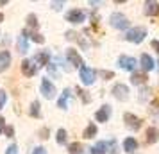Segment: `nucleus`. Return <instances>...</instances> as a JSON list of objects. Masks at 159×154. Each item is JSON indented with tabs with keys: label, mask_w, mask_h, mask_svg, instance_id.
<instances>
[{
	"label": "nucleus",
	"mask_w": 159,
	"mask_h": 154,
	"mask_svg": "<svg viewBox=\"0 0 159 154\" xmlns=\"http://www.w3.org/2000/svg\"><path fill=\"white\" fill-rule=\"evenodd\" d=\"M109 23H111L115 29H118V30L129 29V25H130L129 18L123 15V13H113V15L109 16Z\"/></svg>",
	"instance_id": "obj_1"
},
{
	"label": "nucleus",
	"mask_w": 159,
	"mask_h": 154,
	"mask_svg": "<svg viewBox=\"0 0 159 154\" xmlns=\"http://www.w3.org/2000/svg\"><path fill=\"white\" fill-rule=\"evenodd\" d=\"M147 36V29L145 27H134V29H129V32L125 34V40L130 41V43H141Z\"/></svg>",
	"instance_id": "obj_2"
},
{
	"label": "nucleus",
	"mask_w": 159,
	"mask_h": 154,
	"mask_svg": "<svg viewBox=\"0 0 159 154\" xmlns=\"http://www.w3.org/2000/svg\"><path fill=\"white\" fill-rule=\"evenodd\" d=\"M79 75H80V81H82V84L89 86V84H93V82H95L97 72H95L93 68H89V66H80V68H79Z\"/></svg>",
	"instance_id": "obj_3"
},
{
	"label": "nucleus",
	"mask_w": 159,
	"mask_h": 154,
	"mask_svg": "<svg viewBox=\"0 0 159 154\" xmlns=\"http://www.w3.org/2000/svg\"><path fill=\"white\" fill-rule=\"evenodd\" d=\"M113 97H115L116 100H120V102H125V100H129V88L122 84V82H118L113 86Z\"/></svg>",
	"instance_id": "obj_4"
},
{
	"label": "nucleus",
	"mask_w": 159,
	"mask_h": 154,
	"mask_svg": "<svg viewBox=\"0 0 159 154\" xmlns=\"http://www.w3.org/2000/svg\"><path fill=\"white\" fill-rule=\"evenodd\" d=\"M123 122H125V125L129 127L130 131H139L141 129V118L132 115V113H125L123 115Z\"/></svg>",
	"instance_id": "obj_5"
},
{
	"label": "nucleus",
	"mask_w": 159,
	"mask_h": 154,
	"mask_svg": "<svg viewBox=\"0 0 159 154\" xmlns=\"http://www.w3.org/2000/svg\"><path fill=\"white\" fill-rule=\"evenodd\" d=\"M118 66L123 68V70H129V72H136V66H138V61L130 56H120L118 58Z\"/></svg>",
	"instance_id": "obj_6"
},
{
	"label": "nucleus",
	"mask_w": 159,
	"mask_h": 154,
	"mask_svg": "<svg viewBox=\"0 0 159 154\" xmlns=\"http://www.w3.org/2000/svg\"><path fill=\"white\" fill-rule=\"evenodd\" d=\"M84 20H86V13L80 9H72L66 13V22L70 23H82Z\"/></svg>",
	"instance_id": "obj_7"
},
{
	"label": "nucleus",
	"mask_w": 159,
	"mask_h": 154,
	"mask_svg": "<svg viewBox=\"0 0 159 154\" xmlns=\"http://www.w3.org/2000/svg\"><path fill=\"white\" fill-rule=\"evenodd\" d=\"M38 72V66L34 65V61H30V59H23L22 61V73L25 77H32V75H36Z\"/></svg>",
	"instance_id": "obj_8"
},
{
	"label": "nucleus",
	"mask_w": 159,
	"mask_h": 154,
	"mask_svg": "<svg viewBox=\"0 0 159 154\" xmlns=\"http://www.w3.org/2000/svg\"><path fill=\"white\" fill-rule=\"evenodd\" d=\"M39 88H41V93L45 95V99H54V97H56V86H54L48 79H43Z\"/></svg>",
	"instance_id": "obj_9"
},
{
	"label": "nucleus",
	"mask_w": 159,
	"mask_h": 154,
	"mask_svg": "<svg viewBox=\"0 0 159 154\" xmlns=\"http://www.w3.org/2000/svg\"><path fill=\"white\" fill-rule=\"evenodd\" d=\"M66 58H68V61H70L73 66H77V68L84 66V63H82V58L79 56V52L75 50V49H68V50H66Z\"/></svg>",
	"instance_id": "obj_10"
},
{
	"label": "nucleus",
	"mask_w": 159,
	"mask_h": 154,
	"mask_svg": "<svg viewBox=\"0 0 159 154\" xmlns=\"http://www.w3.org/2000/svg\"><path fill=\"white\" fill-rule=\"evenodd\" d=\"M109 117H111V106H109V104H104L100 110L95 113V118H97V122H107Z\"/></svg>",
	"instance_id": "obj_11"
},
{
	"label": "nucleus",
	"mask_w": 159,
	"mask_h": 154,
	"mask_svg": "<svg viewBox=\"0 0 159 154\" xmlns=\"http://www.w3.org/2000/svg\"><path fill=\"white\" fill-rule=\"evenodd\" d=\"M145 15H147V16L159 15V4H157V2H154V0L145 2Z\"/></svg>",
	"instance_id": "obj_12"
},
{
	"label": "nucleus",
	"mask_w": 159,
	"mask_h": 154,
	"mask_svg": "<svg viewBox=\"0 0 159 154\" xmlns=\"http://www.w3.org/2000/svg\"><path fill=\"white\" fill-rule=\"evenodd\" d=\"M11 65V52L2 50L0 52V72H6Z\"/></svg>",
	"instance_id": "obj_13"
},
{
	"label": "nucleus",
	"mask_w": 159,
	"mask_h": 154,
	"mask_svg": "<svg viewBox=\"0 0 159 154\" xmlns=\"http://www.w3.org/2000/svg\"><path fill=\"white\" fill-rule=\"evenodd\" d=\"M139 63H141V68H143V72L147 73V72H150V70H154V59L148 56V54H143L141 56V59H139Z\"/></svg>",
	"instance_id": "obj_14"
},
{
	"label": "nucleus",
	"mask_w": 159,
	"mask_h": 154,
	"mask_svg": "<svg viewBox=\"0 0 159 154\" xmlns=\"http://www.w3.org/2000/svg\"><path fill=\"white\" fill-rule=\"evenodd\" d=\"M145 136H147V143L150 145V143H156L159 140V129L157 127H148L147 133H145Z\"/></svg>",
	"instance_id": "obj_15"
},
{
	"label": "nucleus",
	"mask_w": 159,
	"mask_h": 154,
	"mask_svg": "<svg viewBox=\"0 0 159 154\" xmlns=\"http://www.w3.org/2000/svg\"><path fill=\"white\" fill-rule=\"evenodd\" d=\"M66 40H75V41H79V45L82 49H88V47H89V43H88L86 40L80 36V34L73 32V30H68V32H66Z\"/></svg>",
	"instance_id": "obj_16"
},
{
	"label": "nucleus",
	"mask_w": 159,
	"mask_h": 154,
	"mask_svg": "<svg viewBox=\"0 0 159 154\" xmlns=\"http://www.w3.org/2000/svg\"><path fill=\"white\" fill-rule=\"evenodd\" d=\"M72 97V90L66 88L65 91H63V95L57 99V108H61V110H66L68 108V99Z\"/></svg>",
	"instance_id": "obj_17"
},
{
	"label": "nucleus",
	"mask_w": 159,
	"mask_h": 154,
	"mask_svg": "<svg viewBox=\"0 0 159 154\" xmlns=\"http://www.w3.org/2000/svg\"><path fill=\"white\" fill-rule=\"evenodd\" d=\"M34 61H36L39 66H47L50 63V54H48V52H38L36 56H34Z\"/></svg>",
	"instance_id": "obj_18"
},
{
	"label": "nucleus",
	"mask_w": 159,
	"mask_h": 154,
	"mask_svg": "<svg viewBox=\"0 0 159 154\" xmlns=\"http://www.w3.org/2000/svg\"><path fill=\"white\" fill-rule=\"evenodd\" d=\"M147 79H148V77H147V73H145L143 70H141V72H132L130 82H132V84H145Z\"/></svg>",
	"instance_id": "obj_19"
},
{
	"label": "nucleus",
	"mask_w": 159,
	"mask_h": 154,
	"mask_svg": "<svg viewBox=\"0 0 159 154\" xmlns=\"http://www.w3.org/2000/svg\"><path fill=\"white\" fill-rule=\"evenodd\" d=\"M107 147H109L107 142H98V143H95L89 151H91V154H107Z\"/></svg>",
	"instance_id": "obj_20"
},
{
	"label": "nucleus",
	"mask_w": 159,
	"mask_h": 154,
	"mask_svg": "<svg viewBox=\"0 0 159 154\" xmlns=\"http://www.w3.org/2000/svg\"><path fill=\"white\" fill-rule=\"evenodd\" d=\"M138 149V140L136 138H125L123 140V151L125 152H134Z\"/></svg>",
	"instance_id": "obj_21"
},
{
	"label": "nucleus",
	"mask_w": 159,
	"mask_h": 154,
	"mask_svg": "<svg viewBox=\"0 0 159 154\" xmlns=\"http://www.w3.org/2000/svg\"><path fill=\"white\" fill-rule=\"evenodd\" d=\"M18 50L25 54V52L29 50V43H27V34H25V30H22V34L18 36Z\"/></svg>",
	"instance_id": "obj_22"
},
{
	"label": "nucleus",
	"mask_w": 159,
	"mask_h": 154,
	"mask_svg": "<svg viewBox=\"0 0 159 154\" xmlns=\"http://www.w3.org/2000/svg\"><path fill=\"white\" fill-rule=\"evenodd\" d=\"M29 115H30L32 118H39V102H38V100H34V102L30 104Z\"/></svg>",
	"instance_id": "obj_23"
},
{
	"label": "nucleus",
	"mask_w": 159,
	"mask_h": 154,
	"mask_svg": "<svg viewBox=\"0 0 159 154\" xmlns=\"http://www.w3.org/2000/svg\"><path fill=\"white\" fill-rule=\"evenodd\" d=\"M95 134H97V125L89 124L86 129H84V134H82V136H84V138H93Z\"/></svg>",
	"instance_id": "obj_24"
},
{
	"label": "nucleus",
	"mask_w": 159,
	"mask_h": 154,
	"mask_svg": "<svg viewBox=\"0 0 159 154\" xmlns=\"http://www.w3.org/2000/svg\"><path fill=\"white\" fill-rule=\"evenodd\" d=\"M82 151L84 149H82V145H80L79 142H73L72 145L68 147V152L70 154H82Z\"/></svg>",
	"instance_id": "obj_25"
},
{
	"label": "nucleus",
	"mask_w": 159,
	"mask_h": 154,
	"mask_svg": "<svg viewBox=\"0 0 159 154\" xmlns=\"http://www.w3.org/2000/svg\"><path fill=\"white\" fill-rule=\"evenodd\" d=\"M25 34H29V38L32 41H36V43H45V36H41L39 32H30V30L27 32V30H25Z\"/></svg>",
	"instance_id": "obj_26"
},
{
	"label": "nucleus",
	"mask_w": 159,
	"mask_h": 154,
	"mask_svg": "<svg viewBox=\"0 0 159 154\" xmlns=\"http://www.w3.org/2000/svg\"><path fill=\"white\" fill-rule=\"evenodd\" d=\"M27 25H29V29L36 30L38 29V16L36 15H29L27 16Z\"/></svg>",
	"instance_id": "obj_27"
},
{
	"label": "nucleus",
	"mask_w": 159,
	"mask_h": 154,
	"mask_svg": "<svg viewBox=\"0 0 159 154\" xmlns=\"http://www.w3.org/2000/svg\"><path fill=\"white\" fill-rule=\"evenodd\" d=\"M56 142H57L59 145H65L66 143V131L65 129H59L57 134H56Z\"/></svg>",
	"instance_id": "obj_28"
},
{
	"label": "nucleus",
	"mask_w": 159,
	"mask_h": 154,
	"mask_svg": "<svg viewBox=\"0 0 159 154\" xmlns=\"http://www.w3.org/2000/svg\"><path fill=\"white\" fill-rule=\"evenodd\" d=\"M147 97H150V88H141V90H139V100L145 102V100H147Z\"/></svg>",
	"instance_id": "obj_29"
},
{
	"label": "nucleus",
	"mask_w": 159,
	"mask_h": 154,
	"mask_svg": "<svg viewBox=\"0 0 159 154\" xmlns=\"http://www.w3.org/2000/svg\"><path fill=\"white\" fill-rule=\"evenodd\" d=\"M75 91L79 93V97H80V99H82V102H89V100H91V99H89V95H88V93H86V91H84V90L77 88V90H75Z\"/></svg>",
	"instance_id": "obj_30"
},
{
	"label": "nucleus",
	"mask_w": 159,
	"mask_h": 154,
	"mask_svg": "<svg viewBox=\"0 0 159 154\" xmlns=\"http://www.w3.org/2000/svg\"><path fill=\"white\" fill-rule=\"evenodd\" d=\"M98 73H100V75L104 77V79H106V81H107V79H113V77H115V73H113V72H109V70H100Z\"/></svg>",
	"instance_id": "obj_31"
},
{
	"label": "nucleus",
	"mask_w": 159,
	"mask_h": 154,
	"mask_svg": "<svg viewBox=\"0 0 159 154\" xmlns=\"http://www.w3.org/2000/svg\"><path fill=\"white\" fill-rule=\"evenodd\" d=\"M4 133H6V136H7V138H13V134H15V127H13V125H6Z\"/></svg>",
	"instance_id": "obj_32"
},
{
	"label": "nucleus",
	"mask_w": 159,
	"mask_h": 154,
	"mask_svg": "<svg viewBox=\"0 0 159 154\" xmlns=\"http://www.w3.org/2000/svg\"><path fill=\"white\" fill-rule=\"evenodd\" d=\"M6 100H7V95H6V91H4V90H0V108H4Z\"/></svg>",
	"instance_id": "obj_33"
},
{
	"label": "nucleus",
	"mask_w": 159,
	"mask_h": 154,
	"mask_svg": "<svg viewBox=\"0 0 159 154\" xmlns=\"http://www.w3.org/2000/svg\"><path fill=\"white\" fill-rule=\"evenodd\" d=\"M48 72H50V75H59V72H57V68L54 66V63H48Z\"/></svg>",
	"instance_id": "obj_34"
},
{
	"label": "nucleus",
	"mask_w": 159,
	"mask_h": 154,
	"mask_svg": "<svg viewBox=\"0 0 159 154\" xmlns=\"http://www.w3.org/2000/svg\"><path fill=\"white\" fill-rule=\"evenodd\" d=\"M6 154H18V147L16 145H9L7 151H6Z\"/></svg>",
	"instance_id": "obj_35"
},
{
	"label": "nucleus",
	"mask_w": 159,
	"mask_h": 154,
	"mask_svg": "<svg viewBox=\"0 0 159 154\" xmlns=\"http://www.w3.org/2000/svg\"><path fill=\"white\" fill-rule=\"evenodd\" d=\"M4 129H6V118L0 115V133H4Z\"/></svg>",
	"instance_id": "obj_36"
},
{
	"label": "nucleus",
	"mask_w": 159,
	"mask_h": 154,
	"mask_svg": "<svg viewBox=\"0 0 159 154\" xmlns=\"http://www.w3.org/2000/svg\"><path fill=\"white\" fill-rule=\"evenodd\" d=\"M111 145V154H118V149H116V142H109Z\"/></svg>",
	"instance_id": "obj_37"
},
{
	"label": "nucleus",
	"mask_w": 159,
	"mask_h": 154,
	"mask_svg": "<svg viewBox=\"0 0 159 154\" xmlns=\"http://www.w3.org/2000/svg\"><path fill=\"white\" fill-rule=\"evenodd\" d=\"M61 7H63V2H52V9H56V11H59Z\"/></svg>",
	"instance_id": "obj_38"
},
{
	"label": "nucleus",
	"mask_w": 159,
	"mask_h": 154,
	"mask_svg": "<svg viewBox=\"0 0 159 154\" xmlns=\"http://www.w3.org/2000/svg\"><path fill=\"white\" fill-rule=\"evenodd\" d=\"M152 49L159 54V41H157V40H154V41H152Z\"/></svg>",
	"instance_id": "obj_39"
},
{
	"label": "nucleus",
	"mask_w": 159,
	"mask_h": 154,
	"mask_svg": "<svg viewBox=\"0 0 159 154\" xmlns=\"http://www.w3.org/2000/svg\"><path fill=\"white\" fill-rule=\"evenodd\" d=\"M32 154H47V151H45L43 147H38V149H34V152Z\"/></svg>",
	"instance_id": "obj_40"
},
{
	"label": "nucleus",
	"mask_w": 159,
	"mask_h": 154,
	"mask_svg": "<svg viewBox=\"0 0 159 154\" xmlns=\"http://www.w3.org/2000/svg\"><path fill=\"white\" fill-rule=\"evenodd\" d=\"M7 4V0H0V6H6Z\"/></svg>",
	"instance_id": "obj_41"
},
{
	"label": "nucleus",
	"mask_w": 159,
	"mask_h": 154,
	"mask_svg": "<svg viewBox=\"0 0 159 154\" xmlns=\"http://www.w3.org/2000/svg\"><path fill=\"white\" fill-rule=\"evenodd\" d=\"M0 22H4V15L2 13H0Z\"/></svg>",
	"instance_id": "obj_42"
}]
</instances>
